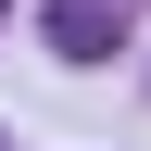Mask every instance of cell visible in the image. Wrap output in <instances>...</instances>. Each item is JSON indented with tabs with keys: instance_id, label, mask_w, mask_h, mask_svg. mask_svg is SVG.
Segmentation results:
<instances>
[{
	"instance_id": "cell-1",
	"label": "cell",
	"mask_w": 151,
	"mask_h": 151,
	"mask_svg": "<svg viewBox=\"0 0 151 151\" xmlns=\"http://www.w3.org/2000/svg\"><path fill=\"white\" fill-rule=\"evenodd\" d=\"M113 38H126V0H50V50L63 63H101Z\"/></svg>"
},
{
	"instance_id": "cell-2",
	"label": "cell",
	"mask_w": 151,
	"mask_h": 151,
	"mask_svg": "<svg viewBox=\"0 0 151 151\" xmlns=\"http://www.w3.org/2000/svg\"><path fill=\"white\" fill-rule=\"evenodd\" d=\"M0 13H13V0H0Z\"/></svg>"
}]
</instances>
